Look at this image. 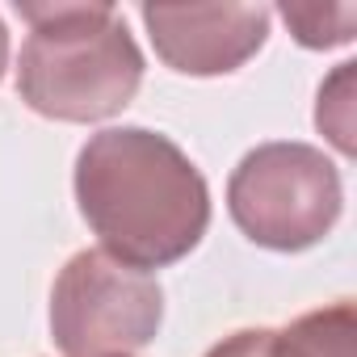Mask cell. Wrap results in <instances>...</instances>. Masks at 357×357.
<instances>
[{"label":"cell","instance_id":"1","mask_svg":"<svg viewBox=\"0 0 357 357\" xmlns=\"http://www.w3.org/2000/svg\"><path fill=\"white\" fill-rule=\"evenodd\" d=\"M76 202L101 252L151 273L185 261L211 227V190L168 135L105 126L76 155Z\"/></svg>","mask_w":357,"mask_h":357},{"label":"cell","instance_id":"2","mask_svg":"<svg viewBox=\"0 0 357 357\" xmlns=\"http://www.w3.org/2000/svg\"><path fill=\"white\" fill-rule=\"evenodd\" d=\"M30 26L17 55V97L51 122H105L143 84V51L105 0L17 5Z\"/></svg>","mask_w":357,"mask_h":357},{"label":"cell","instance_id":"3","mask_svg":"<svg viewBox=\"0 0 357 357\" xmlns=\"http://www.w3.org/2000/svg\"><path fill=\"white\" fill-rule=\"evenodd\" d=\"M231 223L269 252L315 248L344 211L340 168L324 147L298 139L257 143L227 181Z\"/></svg>","mask_w":357,"mask_h":357},{"label":"cell","instance_id":"4","mask_svg":"<svg viewBox=\"0 0 357 357\" xmlns=\"http://www.w3.org/2000/svg\"><path fill=\"white\" fill-rule=\"evenodd\" d=\"M160 324V282L101 248L76 252L51 286V336L63 357H130L155 340Z\"/></svg>","mask_w":357,"mask_h":357},{"label":"cell","instance_id":"5","mask_svg":"<svg viewBox=\"0 0 357 357\" xmlns=\"http://www.w3.org/2000/svg\"><path fill=\"white\" fill-rule=\"evenodd\" d=\"M155 55L181 76H231L269 38L265 5H143Z\"/></svg>","mask_w":357,"mask_h":357},{"label":"cell","instance_id":"6","mask_svg":"<svg viewBox=\"0 0 357 357\" xmlns=\"http://www.w3.org/2000/svg\"><path fill=\"white\" fill-rule=\"evenodd\" d=\"M269 357H357V311L349 298L273 328Z\"/></svg>","mask_w":357,"mask_h":357},{"label":"cell","instance_id":"7","mask_svg":"<svg viewBox=\"0 0 357 357\" xmlns=\"http://www.w3.org/2000/svg\"><path fill=\"white\" fill-rule=\"evenodd\" d=\"M278 17L290 26L294 43L307 51H332L353 43L357 9L353 5H307V0H286L278 5Z\"/></svg>","mask_w":357,"mask_h":357},{"label":"cell","instance_id":"8","mask_svg":"<svg viewBox=\"0 0 357 357\" xmlns=\"http://www.w3.org/2000/svg\"><path fill=\"white\" fill-rule=\"evenodd\" d=\"M353 68L357 63H340L319 84V101H315V126L332 139L340 155H353Z\"/></svg>","mask_w":357,"mask_h":357},{"label":"cell","instance_id":"9","mask_svg":"<svg viewBox=\"0 0 357 357\" xmlns=\"http://www.w3.org/2000/svg\"><path fill=\"white\" fill-rule=\"evenodd\" d=\"M269 336L273 328H240L219 344H211L202 357H269Z\"/></svg>","mask_w":357,"mask_h":357},{"label":"cell","instance_id":"10","mask_svg":"<svg viewBox=\"0 0 357 357\" xmlns=\"http://www.w3.org/2000/svg\"><path fill=\"white\" fill-rule=\"evenodd\" d=\"M5 68H9V30L0 22V76H5Z\"/></svg>","mask_w":357,"mask_h":357}]
</instances>
